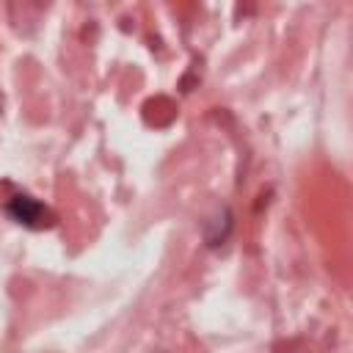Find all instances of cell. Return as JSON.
<instances>
[{
    "mask_svg": "<svg viewBox=\"0 0 353 353\" xmlns=\"http://www.w3.org/2000/svg\"><path fill=\"white\" fill-rule=\"evenodd\" d=\"M6 210H8V215H11L14 221H19L22 226H30V229H39V226L47 223V221H44V218H47L44 204L36 201V199H30V196H14Z\"/></svg>",
    "mask_w": 353,
    "mask_h": 353,
    "instance_id": "6da1fadb",
    "label": "cell"
}]
</instances>
